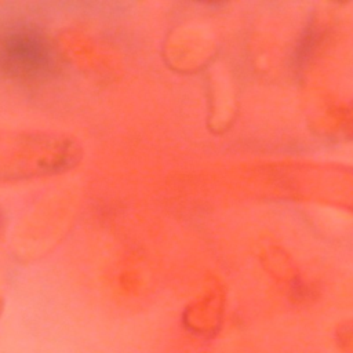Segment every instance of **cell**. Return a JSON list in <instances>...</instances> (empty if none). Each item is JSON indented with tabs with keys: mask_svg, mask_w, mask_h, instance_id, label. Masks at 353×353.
Returning <instances> with one entry per match:
<instances>
[{
	"mask_svg": "<svg viewBox=\"0 0 353 353\" xmlns=\"http://www.w3.org/2000/svg\"><path fill=\"white\" fill-rule=\"evenodd\" d=\"M83 159L77 139L50 131H0V183L54 176Z\"/></svg>",
	"mask_w": 353,
	"mask_h": 353,
	"instance_id": "cell-1",
	"label": "cell"
},
{
	"mask_svg": "<svg viewBox=\"0 0 353 353\" xmlns=\"http://www.w3.org/2000/svg\"><path fill=\"white\" fill-rule=\"evenodd\" d=\"M55 50L48 36L33 26H14L0 34V73L18 81H39L52 74Z\"/></svg>",
	"mask_w": 353,
	"mask_h": 353,
	"instance_id": "cell-2",
	"label": "cell"
}]
</instances>
